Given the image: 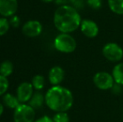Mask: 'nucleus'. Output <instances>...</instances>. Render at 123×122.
Returning <instances> with one entry per match:
<instances>
[{
  "mask_svg": "<svg viewBox=\"0 0 123 122\" xmlns=\"http://www.w3.org/2000/svg\"><path fill=\"white\" fill-rule=\"evenodd\" d=\"M81 18L78 10L71 5L60 6L54 14V24L60 32L70 34L80 28Z\"/></svg>",
  "mask_w": 123,
  "mask_h": 122,
  "instance_id": "1",
  "label": "nucleus"
},
{
  "mask_svg": "<svg viewBox=\"0 0 123 122\" xmlns=\"http://www.w3.org/2000/svg\"><path fill=\"white\" fill-rule=\"evenodd\" d=\"M74 97L71 91L60 85H54L45 94V104L55 112H66L73 105Z\"/></svg>",
  "mask_w": 123,
  "mask_h": 122,
  "instance_id": "2",
  "label": "nucleus"
},
{
  "mask_svg": "<svg viewBox=\"0 0 123 122\" xmlns=\"http://www.w3.org/2000/svg\"><path fill=\"white\" fill-rule=\"evenodd\" d=\"M54 45L55 49L60 52L70 54L75 50L76 41L70 34L61 33L55 39Z\"/></svg>",
  "mask_w": 123,
  "mask_h": 122,
  "instance_id": "3",
  "label": "nucleus"
},
{
  "mask_svg": "<svg viewBox=\"0 0 123 122\" xmlns=\"http://www.w3.org/2000/svg\"><path fill=\"white\" fill-rule=\"evenodd\" d=\"M35 110L29 104H20L13 112L14 122H34Z\"/></svg>",
  "mask_w": 123,
  "mask_h": 122,
  "instance_id": "4",
  "label": "nucleus"
},
{
  "mask_svg": "<svg viewBox=\"0 0 123 122\" xmlns=\"http://www.w3.org/2000/svg\"><path fill=\"white\" fill-rule=\"evenodd\" d=\"M103 56L111 62L121 61L123 58V49L116 43H108L102 49Z\"/></svg>",
  "mask_w": 123,
  "mask_h": 122,
  "instance_id": "5",
  "label": "nucleus"
},
{
  "mask_svg": "<svg viewBox=\"0 0 123 122\" xmlns=\"http://www.w3.org/2000/svg\"><path fill=\"white\" fill-rule=\"evenodd\" d=\"M93 82L99 90H110L115 85V80L112 75L105 71L96 73L93 77Z\"/></svg>",
  "mask_w": 123,
  "mask_h": 122,
  "instance_id": "6",
  "label": "nucleus"
},
{
  "mask_svg": "<svg viewBox=\"0 0 123 122\" xmlns=\"http://www.w3.org/2000/svg\"><path fill=\"white\" fill-rule=\"evenodd\" d=\"M17 98L21 104H26L30 100L31 97L34 94V87L32 84L29 82H23L17 88Z\"/></svg>",
  "mask_w": 123,
  "mask_h": 122,
  "instance_id": "7",
  "label": "nucleus"
},
{
  "mask_svg": "<svg viewBox=\"0 0 123 122\" xmlns=\"http://www.w3.org/2000/svg\"><path fill=\"white\" fill-rule=\"evenodd\" d=\"M42 30V24L38 20H29L23 25L22 28L23 34L29 38H34L40 35Z\"/></svg>",
  "mask_w": 123,
  "mask_h": 122,
  "instance_id": "8",
  "label": "nucleus"
},
{
  "mask_svg": "<svg viewBox=\"0 0 123 122\" xmlns=\"http://www.w3.org/2000/svg\"><path fill=\"white\" fill-rule=\"evenodd\" d=\"M18 8V0H0V15L4 18L13 16Z\"/></svg>",
  "mask_w": 123,
  "mask_h": 122,
  "instance_id": "9",
  "label": "nucleus"
},
{
  "mask_svg": "<svg viewBox=\"0 0 123 122\" xmlns=\"http://www.w3.org/2000/svg\"><path fill=\"white\" fill-rule=\"evenodd\" d=\"M80 30L82 34L87 38H95L98 35L99 27L97 23L91 19H84L81 21Z\"/></svg>",
  "mask_w": 123,
  "mask_h": 122,
  "instance_id": "10",
  "label": "nucleus"
},
{
  "mask_svg": "<svg viewBox=\"0 0 123 122\" xmlns=\"http://www.w3.org/2000/svg\"><path fill=\"white\" fill-rule=\"evenodd\" d=\"M65 78V70L60 66H55L49 72V80L53 85H60Z\"/></svg>",
  "mask_w": 123,
  "mask_h": 122,
  "instance_id": "11",
  "label": "nucleus"
},
{
  "mask_svg": "<svg viewBox=\"0 0 123 122\" xmlns=\"http://www.w3.org/2000/svg\"><path fill=\"white\" fill-rule=\"evenodd\" d=\"M44 102H45V95H44L43 93H41L40 91H36L35 93H34L28 104L34 110H37L42 107Z\"/></svg>",
  "mask_w": 123,
  "mask_h": 122,
  "instance_id": "12",
  "label": "nucleus"
},
{
  "mask_svg": "<svg viewBox=\"0 0 123 122\" xmlns=\"http://www.w3.org/2000/svg\"><path fill=\"white\" fill-rule=\"evenodd\" d=\"M3 104L5 105V106H7L9 109H13L15 110L21 103L19 102L18 99L17 98V96H13L11 94H5L3 97Z\"/></svg>",
  "mask_w": 123,
  "mask_h": 122,
  "instance_id": "13",
  "label": "nucleus"
},
{
  "mask_svg": "<svg viewBox=\"0 0 123 122\" xmlns=\"http://www.w3.org/2000/svg\"><path fill=\"white\" fill-rule=\"evenodd\" d=\"M111 75L116 84L123 85V62L115 65Z\"/></svg>",
  "mask_w": 123,
  "mask_h": 122,
  "instance_id": "14",
  "label": "nucleus"
},
{
  "mask_svg": "<svg viewBox=\"0 0 123 122\" xmlns=\"http://www.w3.org/2000/svg\"><path fill=\"white\" fill-rule=\"evenodd\" d=\"M108 5L114 13L123 15V0H108Z\"/></svg>",
  "mask_w": 123,
  "mask_h": 122,
  "instance_id": "15",
  "label": "nucleus"
},
{
  "mask_svg": "<svg viewBox=\"0 0 123 122\" xmlns=\"http://www.w3.org/2000/svg\"><path fill=\"white\" fill-rule=\"evenodd\" d=\"M13 71V65L9 60H5L0 64V75L8 77L12 75Z\"/></svg>",
  "mask_w": 123,
  "mask_h": 122,
  "instance_id": "16",
  "label": "nucleus"
},
{
  "mask_svg": "<svg viewBox=\"0 0 123 122\" xmlns=\"http://www.w3.org/2000/svg\"><path fill=\"white\" fill-rule=\"evenodd\" d=\"M32 85L37 91H40L45 85V79L43 75H36L32 79Z\"/></svg>",
  "mask_w": 123,
  "mask_h": 122,
  "instance_id": "17",
  "label": "nucleus"
},
{
  "mask_svg": "<svg viewBox=\"0 0 123 122\" xmlns=\"http://www.w3.org/2000/svg\"><path fill=\"white\" fill-rule=\"evenodd\" d=\"M9 21L4 17L0 18V36H3L9 29Z\"/></svg>",
  "mask_w": 123,
  "mask_h": 122,
  "instance_id": "18",
  "label": "nucleus"
},
{
  "mask_svg": "<svg viewBox=\"0 0 123 122\" xmlns=\"http://www.w3.org/2000/svg\"><path fill=\"white\" fill-rule=\"evenodd\" d=\"M52 119L54 122H70V117L66 112H56Z\"/></svg>",
  "mask_w": 123,
  "mask_h": 122,
  "instance_id": "19",
  "label": "nucleus"
},
{
  "mask_svg": "<svg viewBox=\"0 0 123 122\" xmlns=\"http://www.w3.org/2000/svg\"><path fill=\"white\" fill-rule=\"evenodd\" d=\"M9 86V83L7 77L0 75V96L5 94Z\"/></svg>",
  "mask_w": 123,
  "mask_h": 122,
  "instance_id": "20",
  "label": "nucleus"
},
{
  "mask_svg": "<svg viewBox=\"0 0 123 122\" xmlns=\"http://www.w3.org/2000/svg\"><path fill=\"white\" fill-rule=\"evenodd\" d=\"M86 3L92 9H99L101 8L102 0H86Z\"/></svg>",
  "mask_w": 123,
  "mask_h": 122,
  "instance_id": "21",
  "label": "nucleus"
},
{
  "mask_svg": "<svg viewBox=\"0 0 123 122\" xmlns=\"http://www.w3.org/2000/svg\"><path fill=\"white\" fill-rule=\"evenodd\" d=\"M9 23L12 27H13V28H17V27L19 26V23H20L19 18H18V16H16V15H13V16H12L11 18H10Z\"/></svg>",
  "mask_w": 123,
  "mask_h": 122,
  "instance_id": "22",
  "label": "nucleus"
},
{
  "mask_svg": "<svg viewBox=\"0 0 123 122\" xmlns=\"http://www.w3.org/2000/svg\"><path fill=\"white\" fill-rule=\"evenodd\" d=\"M34 122H54V121L52 118L49 117V116H42V117L39 118V119L34 121Z\"/></svg>",
  "mask_w": 123,
  "mask_h": 122,
  "instance_id": "23",
  "label": "nucleus"
},
{
  "mask_svg": "<svg viewBox=\"0 0 123 122\" xmlns=\"http://www.w3.org/2000/svg\"><path fill=\"white\" fill-rule=\"evenodd\" d=\"M70 1L73 3V7L76 9L83 7V0H70Z\"/></svg>",
  "mask_w": 123,
  "mask_h": 122,
  "instance_id": "24",
  "label": "nucleus"
},
{
  "mask_svg": "<svg viewBox=\"0 0 123 122\" xmlns=\"http://www.w3.org/2000/svg\"><path fill=\"white\" fill-rule=\"evenodd\" d=\"M55 1L57 4H60V6H62V5H66L69 0H55Z\"/></svg>",
  "mask_w": 123,
  "mask_h": 122,
  "instance_id": "25",
  "label": "nucleus"
},
{
  "mask_svg": "<svg viewBox=\"0 0 123 122\" xmlns=\"http://www.w3.org/2000/svg\"><path fill=\"white\" fill-rule=\"evenodd\" d=\"M3 110H4V107H3V105L2 104L1 102H0V116H1L2 115H3Z\"/></svg>",
  "mask_w": 123,
  "mask_h": 122,
  "instance_id": "26",
  "label": "nucleus"
},
{
  "mask_svg": "<svg viewBox=\"0 0 123 122\" xmlns=\"http://www.w3.org/2000/svg\"><path fill=\"white\" fill-rule=\"evenodd\" d=\"M42 2H44V3H51V2L55 1V0H41Z\"/></svg>",
  "mask_w": 123,
  "mask_h": 122,
  "instance_id": "27",
  "label": "nucleus"
}]
</instances>
